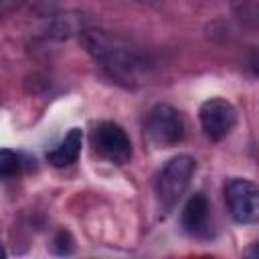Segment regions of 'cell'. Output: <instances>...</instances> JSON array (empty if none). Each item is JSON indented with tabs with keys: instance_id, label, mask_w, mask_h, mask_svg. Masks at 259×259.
I'll list each match as a JSON object with an SVG mask.
<instances>
[{
	"instance_id": "cell-1",
	"label": "cell",
	"mask_w": 259,
	"mask_h": 259,
	"mask_svg": "<svg viewBox=\"0 0 259 259\" xmlns=\"http://www.w3.org/2000/svg\"><path fill=\"white\" fill-rule=\"evenodd\" d=\"M79 42L101 67V71L117 85L136 89L148 83L154 65L150 57L130 38L105 28L87 26L79 32Z\"/></svg>"
},
{
	"instance_id": "cell-2",
	"label": "cell",
	"mask_w": 259,
	"mask_h": 259,
	"mask_svg": "<svg viewBox=\"0 0 259 259\" xmlns=\"http://www.w3.org/2000/svg\"><path fill=\"white\" fill-rule=\"evenodd\" d=\"M194 172H196V160L192 156L180 154L170 158L154 180V192L158 196V202L164 208H172L188 190Z\"/></svg>"
},
{
	"instance_id": "cell-3",
	"label": "cell",
	"mask_w": 259,
	"mask_h": 259,
	"mask_svg": "<svg viewBox=\"0 0 259 259\" xmlns=\"http://www.w3.org/2000/svg\"><path fill=\"white\" fill-rule=\"evenodd\" d=\"M144 134L156 148H172L184 140L186 127L180 111L168 103H156L144 119Z\"/></svg>"
},
{
	"instance_id": "cell-4",
	"label": "cell",
	"mask_w": 259,
	"mask_h": 259,
	"mask_svg": "<svg viewBox=\"0 0 259 259\" xmlns=\"http://www.w3.org/2000/svg\"><path fill=\"white\" fill-rule=\"evenodd\" d=\"M91 146L93 152L107 160L109 164L123 166L132 160V140L125 130L115 121H99L91 130Z\"/></svg>"
},
{
	"instance_id": "cell-5",
	"label": "cell",
	"mask_w": 259,
	"mask_h": 259,
	"mask_svg": "<svg viewBox=\"0 0 259 259\" xmlns=\"http://www.w3.org/2000/svg\"><path fill=\"white\" fill-rule=\"evenodd\" d=\"M225 202L237 223L251 225L259 219V188L249 178H231L225 182Z\"/></svg>"
},
{
	"instance_id": "cell-6",
	"label": "cell",
	"mask_w": 259,
	"mask_h": 259,
	"mask_svg": "<svg viewBox=\"0 0 259 259\" xmlns=\"http://www.w3.org/2000/svg\"><path fill=\"white\" fill-rule=\"evenodd\" d=\"M198 119L204 136L210 142H221L237 125V109L223 97H210L200 105Z\"/></svg>"
},
{
	"instance_id": "cell-7",
	"label": "cell",
	"mask_w": 259,
	"mask_h": 259,
	"mask_svg": "<svg viewBox=\"0 0 259 259\" xmlns=\"http://www.w3.org/2000/svg\"><path fill=\"white\" fill-rule=\"evenodd\" d=\"M180 225L190 237H208L210 235V204L202 192H194L180 214Z\"/></svg>"
},
{
	"instance_id": "cell-8",
	"label": "cell",
	"mask_w": 259,
	"mask_h": 259,
	"mask_svg": "<svg viewBox=\"0 0 259 259\" xmlns=\"http://www.w3.org/2000/svg\"><path fill=\"white\" fill-rule=\"evenodd\" d=\"M83 28H87V18L81 12H55L47 16L40 36L45 40H67L75 34L79 36Z\"/></svg>"
},
{
	"instance_id": "cell-9",
	"label": "cell",
	"mask_w": 259,
	"mask_h": 259,
	"mask_svg": "<svg viewBox=\"0 0 259 259\" xmlns=\"http://www.w3.org/2000/svg\"><path fill=\"white\" fill-rule=\"evenodd\" d=\"M81 146H83V132L81 127H71L65 138L61 140V144L47 152V162L55 168H65V166H71L79 160V154H81Z\"/></svg>"
},
{
	"instance_id": "cell-10",
	"label": "cell",
	"mask_w": 259,
	"mask_h": 259,
	"mask_svg": "<svg viewBox=\"0 0 259 259\" xmlns=\"http://www.w3.org/2000/svg\"><path fill=\"white\" fill-rule=\"evenodd\" d=\"M22 172V158L10 148H0V180L14 178Z\"/></svg>"
},
{
	"instance_id": "cell-11",
	"label": "cell",
	"mask_w": 259,
	"mask_h": 259,
	"mask_svg": "<svg viewBox=\"0 0 259 259\" xmlns=\"http://www.w3.org/2000/svg\"><path fill=\"white\" fill-rule=\"evenodd\" d=\"M51 251L55 255H71L75 251V243L73 237L67 231H57L53 241H51Z\"/></svg>"
},
{
	"instance_id": "cell-12",
	"label": "cell",
	"mask_w": 259,
	"mask_h": 259,
	"mask_svg": "<svg viewBox=\"0 0 259 259\" xmlns=\"http://www.w3.org/2000/svg\"><path fill=\"white\" fill-rule=\"evenodd\" d=\"M26 0H0V20L10 16L12 12H16Z\"/></svg>"
},
{
	"instance_id": "cell-13",
	"label": "cell",
	"mask_w": 259,
	"mask_h": 259,
	"mask_svg": "<svg viewBox=\"0 0 259 259\" xmlns=\"http://www.w3.org/2000/svg\"><path fill=\"white\" fill-rule=\"evenodd\" d=\"M4 255H6V253H4V249L0 247V257H4Z\"/></svg>"
},
{
	"instance_id": "cell-14",
	"label": "cell",
	"mask_w": 259,
	"mask_h": 259,
	"mask_svg": "<svg viewBox=\"0 0 259 259\" xmlns=\"http://www.w3.org/2000/svg\"><path fill=\"white\" fill-rule=\"evenodd\" d=\"M140 2H156V0H140Z\"/></svg>"
}]
</instances>
